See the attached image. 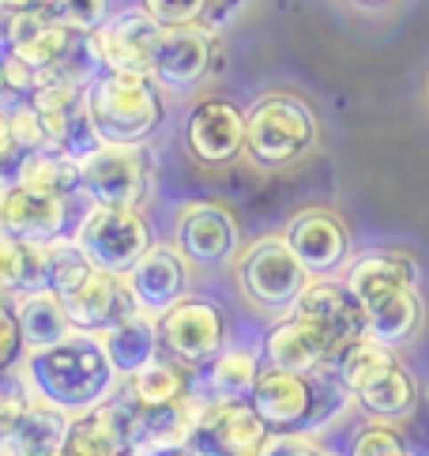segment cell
Wrapping results in <instances>:
<instances>
[{
    "instance_id": "6",
    "label": "cell",
    "mask_w": 429,
    "mask_h": 456,
    "mask_svg": "<svg viewBox=\"0 0 429 456\" xmlns=\"http://www.w3.org/2000/svg\"><path fill=\"white\" fill-rule=\"evenodd\" d=\"M76 241L91 256L98 272L128 275L147 256L151 241V223L140 216V208H91L76 231Z\"/></svg>"
},
{
    "instance_id": "43",
    "label": "cell",
    "mask_w": 429,
    "mask_h": 456,
    "mask_svg": "<svg viewBox=\"0 0 429 456\" xmlns=\"http://www.w3.org/2000/svg\"><path fill=\"white\" fill-rule=\"evenodd\" d=\"M15 8H27V12H45L49 8V0H12Z\"/></svg>"
},
{
    "instance_id": "32",
    "label": "cell",
    "mask_w": 429,
    "mask_h": 456,
    "mask_svg": "<svg viewBox=\"0 0 429 456\" xmlns=\"http://www.w3.org/2000/svg\"><path fill=\"white\" fill-rule=\"evenodd\" d=\"M49 20L76 30V35H94L109 20V0H49Z\"/></svg>"
},
{
    "instance_id": "2",
    "label": "cell",
    "mask_w": 429,
    "mask_h": 456,
    "mask_svg": "<svg viewBox=\"0 0 429 456\" xmlns=\"http://www.w3.org/2000/svg\"><path fill=\"white\" fill-rule=\"evenodd\" d=\"M253 411L263 419L275 437L279 434H305L312 437L324 430L336 415L346 411L351 393L336 378V370L320 373H290V370H271L263 366L260 378L249 393Z\"/></svg>"
},
{
    "instance_id": "4",
    "label": "cell",
    "mask_w": 429,
    "mask_h": 456,
    "mask_svg": "<svg viewBox=\"0 0 429 456\" xmlns=\"http://www.w3.org/2000/svg\"><path fill=\"white\" fill-rule=\"evenodd\" d=\"M317 143V118L294 94H268L245 110V155L256 167H290Z\"/></svg>"
},
{
    "instance_id": "34",
    "label": "cell",
    "mask_w": 429,
    "mask_h": 456,
    "mask_svg": "<svg viewBox=\"0 0 429 456\" xmlns=\"http://www.w3.org/2000/svg\"><path fill=\"white\" fill-rule=\"evenodd\" d=\"M346 456H418V452H410L400 430L388 427V422H366L361 430H354Z\"/></svg>"
},
{
    "instance_id": "14",
    "label": "cell",
    "mask_w": 429,
    "mask_h": 456,
    "mask_svg": "<svg viewBox=\"0 0 429 456\" xmlns=\"http://www.w3.org/2000/svg\"><path fill=\"white\" fill-rule=\"evenodd\" d=\"M132 305L147 317H162L181 298H189V260L177 246H151L147 256L125 275Z\"/></svg>"
},
{
    "instance_id": "39",
    "label": "cell",
    "mask_w": 429,
    "mask_h": 456,
    "mask_svg": "<svg viewBox=\"0 0 429 456\" xmlns=\"http://www.w3.org/2000/svg\"><path fill=\"white\" fill-rule=\"evenodd\" d=\"M23 167V151L12 140V125H8V110H0V185H15V174Z\"/></svg>"
},
{
    "instance_id": "44",
    "label": "cell",
    "mask_w": 429,
    "mask_h": 456,
    "mask_svg": "<svg viewBox=\"0 0 429 456\" xmlns=\"http://www.w3.org/2000/svg\"><path fill=\"white\" fill-rule=\"evenodd\" d=\"M166 456H211V452H204L200 445H185V449H174V452H166Z\"/></svg>"
},
{
    "instance_id": "29",
    "label": "cell",
    "mask_w": 429,
    "mask_h": 456,
    "mask_svg": "<svg viewBox=\"0 0 429 456\" xmlns=\"http://www.w3.org/2000/svg\"><path fill=\"white\" fill-rule=\"evenodd\" d=\"M400 362V354H395V347H388V344H381V339H373V336H361L354 347H346L343 354H339V362L332 366L336 370V378L343 381V388L351 393V400H354V393H361L373 378H381V373L388 370V366H395Z\"/></svg>"
},
{
    "instance_id": "24",
    "label": "cell",
    "mask_w": 429,
    "mask_h": 456,
    "mask_svg": "<svg viewBox=\"0 0 429 456\" xmlns=\"http://www.w3.org/2000/svg\"><path fill=\"white\" fill-rule=\"evenodd\" d=\"M260 370H263V354H256L253 347H223L204 366V396L207 400H249Z\"/></svg>"
},
{
    "instance_id": "26",
    "label": "cell",
    "mask_w": 429,
    "mask_h": 456,
    "mask_svg": "<svg viewBox=\"0 0 429 456\" xmlns=\"http://www.w3.org/2000/svg\"><path fill=\"white\" fill-rule=\"evenodd\" d=\"M354 400H358L361 411L373 415L376 422H392V419H403V415L415 411L418 381L403 362H395L381 373V378H373L361 393H354Z\"/></svg>"
},
{
    "instance_id": "41",
    "label": "cell",
    "mask_w": 429,
    "mask_h": 456,
    "mask_svg": "<svg viewBox=\"0 0 429 456\" xmlns=\"http://www.w3.org/2000/svg\"><path fill=\"white\" fill-rule=\"evenodd\" d=\"M263 456H332V452L305 434H279V437H271V445Z\"/></svg>"
},
{
    "instance_id": "16",
    "label": "cell",
    "mask_w": 429,
    "mask_h": 456,
    "mask_svg": "<svg viewBox=\"0 0 429 456\" xmlns=\"http://www.w3.org/2000/svg\"><path fill=\"white\" fill-rule=\"evenodd\" d=\"M64 226H69V200L42 197L23 185H0V238L49 246L64 238Z\"/></svg>"
},
{
    "instance_id": "12",
    "label": "cell",
    "mask_w": 429,
    "mask_h": 456,
    "mask_svg": "<svg viewBox=\"0 0 429 456\" xmlns=\"http://www.w3.org/2000/svg\"><path fill=\"white\" fill-rule=\"evenodd\" d=\"M238 241L241 231L234 216L223 204H207L196 200L185 204L177 216V249L189 265H204V268H219L230 265L238 256Z\"/></svg>"
},
{
    "instance_id": "11",
    "label": "cell",
    "mask_w": 429,
    "mask_h": 456,
    "mask_svg": "<svg viewBox=\"0 0 429 456\" xmlns=\"http://www.w3.org/2000/svg\"><path fill=\"white\" fill-rule=\"evenodd\" d=\"M271 437L249 400H207L192 445L211 456H263Z\"/></svg>"
},
{
    "instance_id": "23",
    "label": "cell",
    "mask_w": 429,
    "mask_h": 456,
    "mask_svg": "<svg viewBox=\"0 0 429 456\" xmlns=\"http://www.w3.org/2000/svg\"><path fill=\"white\" fill-rule=\"evenodd\" d=\"M15 317H20L27 351L57 347V344H64V339L76 332L69 314H64L61 295H53V290H38V295L15 298Z\"/></svg>"
},
{
    "instance_id": "13",
    "label": "cell",
    "mask_w": 429,
    "mask_h": 456,
    "mask_svg": "<svg viewBox=\"0 0 429 456\" xmlns=\"http://www.w3.org/2000/svg\"><path fill=\"white\" fill-rule=\"evenodd\" d=\"M283 241L290 253L298 256V265L309 272V280H328L332 272H339L351 256V238L346 226L324 208H309L302 216H294L283 231Z\"/></svg>"
},
{
    "instance_id": "18",
    "label": "cell",
    "mask_w": 429,
    "mask_h": 456,
    "mask_svg": "<svg viewBox=\"0 0 429 456\" xmlns=\"http://www.w3.org/2000/svg\"><path fill=\"white\" fill-rule=\"evenodd\" d=\"M61 302H64V314H69L72 329L87 332V336H106L113 324H121L128 314H136L125 275L98 272V268L76 290H69Z\"/></svg>"
},
{
    "instance_id": "25",
    "label": "cell",
    "mask_w": 429,
    "mask_h": 456,
    "mask_svg": "<svg viewBox=\"0 0 429 456\" xmlns=\"http://www.w3.org/2000/svg\"><path fill=\"white\" fill-rule=\"evenodd\" d=\"M69 415L49 407L42 400H35L27 407V415L20 419V427L8 437L4 456H53L64 449V437H69Z\"/></svg>"
},
{
    "instance_id": "42",
    "label": "cell",
    "mask_w": 429,
    "mask_h": 456,
    "mask_svg": "<svg viewBox=\"0 0 429 456\" xmlns=\"http://www.w3.org/2000/svg\"><path fill=\"white\" fill-rule=\"evenodd\" d=\"M234 4H238V0H211V15H207V23H219L223 15H226L230 8H234Z\"/></svg>"
},
{
    "instance_id": "35",
    "label": "cell",
    "mask_w": 429,
    "mask_h": 456,
    "mask_svg": "<svg viewBox=\"0 0 429 456\" xmlns=\"http://www.w3.org/2000/svg\"><path fill=\"white\" fill-rule=\"evenodd\" d=\"M140 8L162 30H174V27H204L211 15V0H140Z\"/></svg>"
},
{
    "instance_id": "5",
    "label": "cell",
    "mask_w": 429,
    "mask_h": 456,
    "mask_svg": "<svg viewBox=\"0 0 429 456\" xmlns=\"http://www.w3.org/2000/svg\"><path fill=\"white\" fill-rule=\"evenodd\" d=\"M155 155L147 143H102L79 159L84 192L98 208H140L151 189Z\"/></svg>"
},
{
    "instance_id": "31",
    "label": "cell",
    "mask_w": 429,
    "mask_h": 456,
    "mask_svg": "<svg viewBox=\"0 0 429 456\" xmlns=\"http://www.w3.org/2000/svg\"><path fill=\"white\" fill-rule=\"evenodd\" d=\"M94 272L91 256L84 253V246L76 241V234L69 238H57L45 246V290H53V295H69V290H76L79 283L87 280V275Z\"/></svg>"
},
{
    "instance_id": "30",
    "label": "cell",
    "mask_w": 429,
    "mask_h": 456,
    "mask_svg": "<svg viewBox=\"0 0 429 456\" xmlns=\"http://www.w3.org/2000/svg\"><path fill=\"white\" fill-rule=\"evenodd\" d=\"M84 38H87V35H76V30L61 27V23H53V20H45L27 42L15 45V53H12V57H15V61H23L27 69H35L38 79H42V76L53 72L57 64L69 57Z\"/></svg>"
},
{
    "instance_id": "36",
    "label": "cell",
    "mask_w": 429,
    "mask_h": 456,
    "mask_svg": "<svg viewBox=\"0 0 429 456\" xmlns=\"http://www.w3.org/2000/svg\"><path fill=\"white\" fill-rule=\"evenodd\" d=\"M45 20L49 12H27V8H15L12 0H0V57H12L15 45L27 42Z\"/></svg>"
},
{
    "instance_id": "38",
    "label": "cell",
    "mask_w": 429,
    "mask_h": 456,
    "mask_svg": "<svg viewBox=\"0 0 429 456\" xmlns=\"http://www.w3.org/2000/svg\"><path fill=\"white\" fill-rule=\"evenodd\" d=\"M23 358H27V344H23L20 317H15V298L0 295V373L20 370Z\"/></svg>"
},
{
    "instance_id": "45",
    "label": "cell",
    "mask_w": 429,
    "mask_h": 456,
    "mask_svg": "<svg viewBox=\"0 0 429 456\" xmlns=\"http://www.w3.org/2000/svg\"><path fill=\"white\" fill-rule=\"evenodd\" d=\"M8 87H4V64H0V94H4Z\"/></svg>"
},
{
    "instance_id": "15",
    "label": "cell",
    "mask_w": 429,
    "mask_h": 456,
    "mask_svg": "<svg viewBox=\"0 0 429 456\" xmlns=\"http://www.w3.org/2000/svg\"><path fill=\"white\" fill-rule=\"evenodd\" d=\"M211 64H214L211 27H174V30H162L151 76L162 91L185 94L204 84Z\"/></svg>"
},
{
    "instance_id": "37",
    "label": "cell",
    "mask_w": 429,
    "mask_h": 456,
    "mask_svg": "<svg viewBox=\"0 0 429 456\" xmlns=\"http://www.w3.org/2000/svg\"><path fill=\"white\" fill-rule=\"evenodd\" d=\"M8 125H12V140L23 155L30 151H49V140H45V125H42V113L30 106V99H20L8 110Z\"/></svg>"
},
{
    "instance_id": "46",
    "label": "cell",
    "mask_w": 429,
    "mask_h": 456,
    "mask_svg": "<svg viewBox=\"0 0 429 456\" xmlns=\"http://www.w3.org/2000/svg\"><path fill=\"white\" fill-rule=\"evenodd\" d=\"M361 4H388V0H361Z\"/></svg>"
},
{
    "instance_id": "48",
    "label": "cell",
    "mask_w": 429,
    "mask_h": 456,
    "mask_svg": "<svg viewBox=\"0 0 429 456\" xmlns=\"http://www.w3.org/2000/svg\"><path fill=\"white\" fill-rule=\"evenodd\" d=\"M0 456H4V445H0Z\"/></svg>"
},
{
    "instance_id": "3",
    "label": "cell",
    "mask_w": 429,
    "mask_h": 456,
    "mask_svg": "<svg viewBox=\"0 0 429 456\" xmlns=\"http://www.w3.org/2000/svg\"><path fill=\"white\" fill-rule=\"evenodd\" d=\"M87 113L98 143H147L162 125L166 102L155 76L102 72L87 87Z\"/></svg>"
},
{
    "instance_id": "27",
    "label": "cell",
    "mask_w": 429,
    "mask_h": 456,
    "mask_svg": "<svg viewBox=\"0 0 429 456\" xmlns=\"http://www.w3.org/2000/svg\"><path fill=\"white\" fill-rule=\"evenodd\" d=\"M15 185H23L42 197L69 200L72 192H84V177H79V159L64 151H30L23 155V167L15 174Z\"/></svg>"
},
{
    "instance_id": "22",
    "label": "cell",
    "mask_w": 429,
    "mask_h": 456,
    "mask_svg": "<svg viewBox=\"0 0 429 456\" xmlns=\"http://www.w3.org/2000/svg\"><path fill=\"white\" fill-rule=\"evenodd\" d=\"M102 347L109 354L113 370H117V378L125 381V378H132V373H140L143 366H151L162 354L158 321L136 309V314H128L121 324H113V329L102 336Z\"/></svg>"
},
{
    "instance_id": "21",
    "label": "cell",
    "mask_w": 429,
    "mask_h": 456,
    "mask_svg": "<svg viewBox=\"0 0 429 456\" xmlns=\"http://www.w3.org/2000/svg\"><path fill=\"white\" fill-rule=\"evenodd\" d=\"M192 393H196L192 370L181 366L170 354H158L151 366H143L140 373H132V378L121 381V396L136 407V411H166V407H177Z\"/></svg>"
},
{
    "instance_id": "20",
    "label": "cell",
    "mask_w": 429,
    "mask_h": 456,
    "mask_svg": "<svg viewBox=\"0 0 429 456\" xmlns=\"http://www.w3.org/2000/svg\"><path fill=\"white\" fill-rule=\"evenodd\" d=\"M263 366L290 370V373H320V370H332L336 358L302 317L283 314L268 329V336H263Z\"/></svg>"
},
{
    "instance_id": "19",
    "label": "cell",
    "mask_w": 429,
    "mask_h": 456,
    "mask_svg": "<svg viewBox=\"0 0 429 456\" xmlns=\"http://www.w3.org/2000/svg\"><path fill=\"white\" fill-rule=\"evenodd\" d=\"M343 287L354 295L361 314H369L392 295H400L403 287H418V268L415 260L400 253H361L358 260L346 265Z\"/></svg>"
},
{
    "instance_id": "28",
    "label": "cell",
    "mask_w": 429,
    "mask_h": 456,
    "mask_svg": "<svg viewBox=\"0 0 429 456\" xmlns=\"http://www.w3.org/2000/svg\"><path fill=\"white\" fill-rule=\"evenodd\" d=\"M45 290V246L0 238V295L23 298Z\"/></svg>"
},
{
    "instance_id": "9",
    "label": "cell",
    "mask_w": 429,
    "mask_h": 456,
    "mask_svg": "<svg viewBox=\"0 0 429 456\" xmlns=\"http://www.w3.org/2000/svg\"><path fill=\"white\" fill-rule=\"evenodd\" d=\"M162 27L143 8H128L109 15L91 35V53L102 72H132V76H151L155 50H158Z\"/></svg>"
},
{
    "instance_id": "47",
    "label": "cell",
    "mask_w": 429,
    "mask_h": 456,
    "mask_svg": "<svg viewBox=\"0 0 429 456\" xmlns=\"http://www.w3.org/2000/svg\"><path fill=\"white\" fill-rule=\"evenodd\" d=\"M53 456H64V449H61V452H53Z\"/></svg>"
},
{
    "instance_id": "17",
    "label": "cell",
    "mask_w": 429,
    "mask_h": 456,
    "mask_svg": "<svg viewBox=\"0 0 429 456\" xmlns=\"http://www.w3.org/2000/svg\"><path fill=\"white\" fill-rule=\"evenodd\" d=\"M189 151L207 167H226L245 151V110L226 99L196 102L185 121Z\"/></svg>"
},
{
    "instance_id": "1",
    "label": "cell",
    "mask_w": 429,
    "mask_h": 456,
    "mask_svg": "<svg viewBox=\"0 0 429 456\" xmlns=\"http://www.w3.org/2000/svg\"><path fill=\"white\" fill-rule=\"evenodd\" d=\"M23 378L35 400L57 407L69 419L87 415L117 396L121 378L102 347V336L72 332L64 344L45 351H27Z\"/></svg>"
},
{
    "instance_id": "8",
    "label": "cell",
    "mask_w": 429,
    "mask_h": 456,
    "mask_svg": "<svg viewBox=\"0 0 429 456\" xmlns=\"http://www.w3.org/2000/svg\"><path fill=\"white\" fill-rule=\"evenodd\" d=\"M162 354L189 370H204L226 347V314L211 298H181L158 317Z\"/></svg>"
},
{
    "instance_id": "7",
    "label": "cell",
    "mask_w": 429,
    "mask_h": 456,
    "mask_svg": "<svg viewBox=\"0 0 429 456\" xmlns=\"http://www.w3.org/2000/svg\"><path fill=\"white\" fill-rule=\"evenodd\" d=\"M238 275L245 295L260 309H271V314H290L294 302L302 298V290L309 287V272L290 253L283 234L253 241L238 260Z\"/></svg>"
},
{
    "instance_id": "33",
    "label": "cell",
    "mask_w": 429,
    "mask_h": 456,
    "mask_svg": "<svg viewBox=\"0 0 429 456\" xmlns=\"http://www.w3.org/2000/svg\"><path fill=\"white\" fill-rule=\"evenodd\" d=\"M30 403H35V393H30L23 370L0 373V445H8V437L15 434Z\"/></svg>"
},
{
    "instance_id": "40",
    "label": "cell",
    "mask_w": 429,
    "mask_h": 456,
    "mask_svg": "<svg viewBox=\"0 0 429 456\" xmlns=\"http://www.w3.org/2000/svg\"><path fill=\"white\" fill-rule=\"evenodd\" d=\"M0 64H4V87L12 94H20V99H30V94L38 91V72L35 69H27L23 61H15V57H0Z\"/></svg>"
},
{
    "instance_id": "10",
    "label": "cell",
    "mask_w": 429,
    "mask_h": 456,
    "mask_svg": "<svg viewBox=\"0 0 429 456\" xmlns=\"http://www.w3.org/2000/svg\"><path fill=\"white\" fill-rule=\"evenodd\" d=\"M294 317H302L312 332H317L332 358L339 362V354L346 347H354L366 332V314L354 302V295L336 280H309V287L302 290V298L290 309Z\"/></svg>"
}]
</instances>
